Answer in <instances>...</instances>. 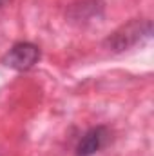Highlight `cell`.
<instances>
[{"mask_svg": "<svg viewBox=\"0 0 154 156\" xmlns=\"http://www.w3.org/2000/svg\"><path fill=\"white\" fill-rule=\"evenodd\" d=\"M111 134L109 129L103 125H96L91 127L89 131L83 133V136L80 138V142L76 144V156H93L96 154L100 149H103L109 142Z\"/></svg>", "mask_w": 154, "mask_h": 156, "instance_id": "3", "label": "cell"}, {"mask_svg": "<svg viewBox=\"0 0 154 156\" xmlns=\"http://www.w3.org/2000/svg\"><path fill=\"white\" fill-rule=\"evenodd\" d=\"M152 37V22L149 18H136L121 27H118L114 33H111L105 40V47L114 53H123L131 47H136L138 44H143Z\"/></svg>", "mask_w": 154, "mask_h": 156, "instance_id": "1", "label": "cell"}, {"mask_svg": "<svg viewBox=\"0 0 154 156\" xmlns=\"http://www.w3.org/2000/svg\"><path fill=\"white\" fill-rule=\"evenodd\" d=\"M40 60V49L38 45L31 42H16L2 58V64L15 69V71H27L35 67Z\"/></svg>", "mask_w": 154, "mask_h": 156, "instance_id": "2", "label": "cell"}, {"mask_svg": "<svg viewBox=\"0 0 154 156\" xmlns=\"http://www.w3.org/2000/svg\"><path fill=\"white\" fill-rule=\"evenodd\" d=\"M2 4H4V0H0V5H2Z\"/></svg>", "mask_w": 154, "mask_h": 156, "instance_id": "4", "label": "cell"}]
</instances>
